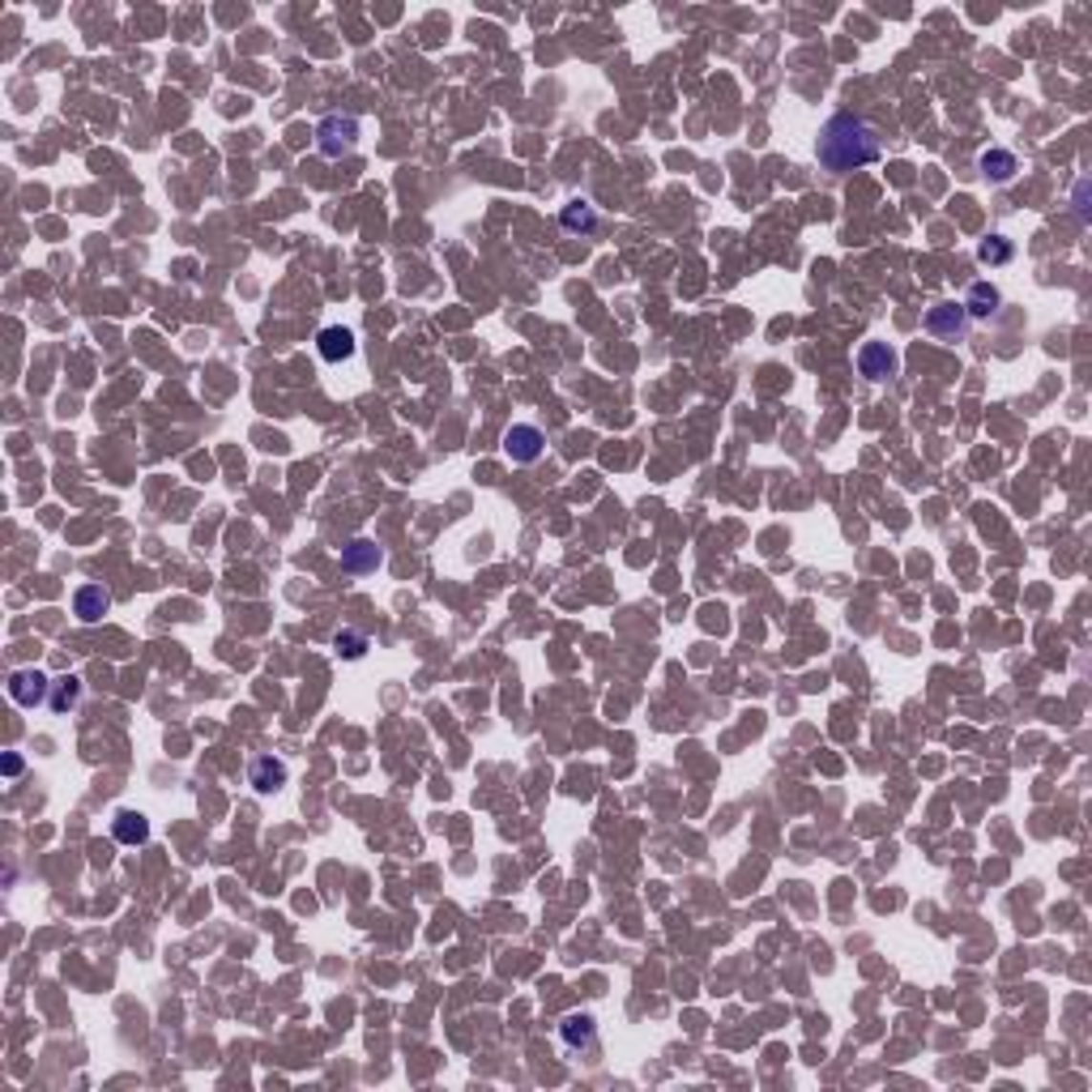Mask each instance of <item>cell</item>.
<instances>
[{
	"label": "cell",
	"mask_w": 1092,
	"mask_h": 1092,
	"mask_svg": "<svg viewBox=\"0 0 1092 1092\" xmlns=\"http://www.w3.org/2000/svg\"><path fill=\"white\" fill-rule=\"evenodd\" d=\"M820 162L832 171V176H846V171L870 167L879 159V133L870 128L862 116L853 112H837L820 133Z\"/></svg>",
	"instance_id": "cell-1"
},
{
	"label": "cell",
	"mask_w": 1092,
	"mask_h": 1092,
	"mask_svg": "<svg viewBox=\"0 0 1092 1092\" xmlns=\"http://www.w3.org/2000/svg\"><path fill=\"white\" fill-rule=\"evenodd\" d=\"M354 141H359V124L351 120V116H325L316 128V145L325 159H342V154L354 150Z\"/></svg>",
	"instance_id": "cell-2"
},
{
	"label": "cell",
	"mask_w": 1092,
	"mask_h": 1092,
	"mask_svg": "<svg viewBox=\"0 0 1092 1092\" xmlns=\"http://www.w3.org/2000/svg\"><path fill=\"white\" fill-rule=\"evenodd\" d=\"M543 448H546V439H543V431L538 427H529V423H517V427H508L503 431V453L512 457L517 465H529V461H538L543 457Z\"/></svg>",
	"instance_id": "cell-3"
},
{
	"label": "cell",
	"mask_w": 1092,
	"mask_h": 1092,
	"mask_svg": "<svg viewBox=\"0 0 1092 1092\" xmlns=\"http://www.w3.org/2000/svg\"><path fill=\"white\" fill-rule=\"evenodd\" d=\"M896 367H901V359H896V351L888 342H867L858 351V372L867 375V380H892Z\"/></svg>",
	"instance_id": "cell-4"
},
{
	"label": "cell",
	"mask_w": 1092,
	"mask_h": 1092,
	"mask_svg": "<svg viewBox=\"0 0 1092 1092\" xmlns=\"http://www.w3.org/2000/svg\"><path fill=\"white\" fill-rule=\"evenodd\" d=\"M926 329H931L934 337H943V342H960L969 329V311L965 304H939L926 311Z\"/></svg>",
	"instance_id": "cell-5"
},
{
	"label": "cell",
	"mask_w": 1092,
	"mask_h": 1092,
	"mask_svg": "<svg viewBox=\"0 0 1092 1092\" xmlns=\"http://www.w3.org/2000/svg\"><path fill=\"white\" fill-rule=\"evenodd\" d=\"M9 696H13V704H22V709H34V704L48 700V678H43L39 670H13V674H9Z\"/></svg>",
	"instance_id": "cell-6"
},
{
	"label": "cell",
	"mask_w": 1092,
	"mask_h": 1092,
	"mask_svg": "<svg viewBox=\"0 0 1092 1092\" xmlns=\"http://www.w3.org/2000/svg\"><path fill=\"white\" fill-rule=\"evenodd\" d=\"M316 351H320V359H325V363H346L354 354V333H351V329H342V325H325L316 333Z\"/></svg>",
	"instance_id": "cell-7"
},
{
	"label": "cell",
	"mask_w": 1092,
	"mask_h": 1092,
	"mask_svg": "<svg viewBox=\"0 0 1092 1092\" xmlns=\"http://www.w3.org/2000/svg\"><path fill=\"white\" fill-rule=\"evenodd\" d=\"M559 1037H564L567 1050H593L598 1024H593L589 1012H572V1016H564V1024H559Z\"/></svg>",
	"instance_id": "cell-8"
},
{
	"label": "cell",
	"mask_w": 1092,
	"mask_h": 1092,
	"mask_svg": "<svg viewBox=\"0 0 1092 1092\" xmlns=\"http://www.w3.org/2000/svg\"><path fill=\"white\" fill-rule=\"evenodd\" d=\"M977 167H981V176H986V180L1007 183V180H1016V171H1020V159H1016L1012 150H1003V145H990V150H981Z\"/></svg>",
	"instance_id": "cell-9"
},
{
	"label": "cell",
	"mask_w": 1092,
	"mask_h": 1092,
	"mask_svg": "<svg viewBox=\"0 0 1092 1092\" xmlns=\"http://www.w3.org/2000/svg\"><path fill=\"white\" fill-rule=\"evenodd\" d=\"M247 782H252L256 794H278L282 785H287V764L273 756H261L252 764V773H247Z\"/></svg>",
	"instance_id": "cell-10"
},
{
	"label": "cell",
	"mask_w": 1092,
	"mask_h": 1092,
	"mask_svg": "<svg viewBox=\"0 0 1092 1092\" xmlns=\"http://www.w3.org/2000/svg\"><path fill=\"white\" fill-rule=\"evenodd\" d=\"M73 610H77L81 623H98L107 610H112V598H107L103 585H81L77 598H73Z\"/></svg>",
	"instance_id": "cell-11"
},
{
	"label": "cell",
	"mask_w": 1092,
	"mask_h": 1092,
	"mask_svg": "<svg viewBox=\"0 0 1092 1092\" xmlns=\"http://www.w3.org/2000/svg\"><path fill=\"white\" fill-rule=\"evenodd\" d=\"M112 837L120 841V846H145L150 841V820L137 811H120L112 820Z\"/></svg>",
	"instance_id": "cell-12"
},
{
	"label": "cell",
	"mask_w": 1092,
	"mask_h": 1092,
	"mask_svg": "<svg viewBox=\"0 0 1092 1092\" xmlns=\"http://www.w3.org/2000/svg\"><path fill=\"white\" fill-rule=\"evenodd\" d=\"M998 304H1003L998 287H990V282H973V290L965 299V311H969V320H986V316H995V311H998Z\"/></svg>",
	"instance_id": "cell-13"
},
{
	"label": "cell",
	"mask_w": 1092,
	"mask_h": 1092,
	"mask_svg": "<svg viewBox=\"0 0 1092 1092\" xmlns=\"http://www.w3.org/2000/svg\"><path fill=\"white\" fill-rule=\"evenodd\" d=\"M559 223H564V231H572V235H593L598 231V209H593L589 201H572V205H564Z\"/></svg>",
	"instance_id": "cell-14"
},
{
	"label": "cell",
	"mask_w": 1092,
	"mask_h": 1092,
	"mask_svg": "<svg viewBox=\"0 0 1092 1092\" xmlns=\"http://www.w3.org/2000/svg\"><path fill=\"white\" fill-rule=\"evenodd\" d=\"M342 567H346V572H354V576H359V572H375V567H380V550L359 538V543H351V546L342 550Z\"/></svg>",
	"instance_id": "cell-15"
},
{
	"label": "cell",
	"mask_w": 1092,
	"mask_h": 1092,
	"mask_svg": "<svg viewBox=\"0 0 1092 1092\" xmlns=\"http://www.w3.org/2000/svg\"><path fill=\"white\" fill-rule=\"evenodd\" d=\"M1012 256H1016V247H1012V240H1003V235H990V240L977 247V261H981V265H1007Z\"/></svg>",
	"instance_id": "cell-16"
},
{
	"label": "cell",
	"mask_w": 1092,
	"mask_h": 1092,
	"mask_svg": "<svg viewBox=\"0 0 1092 1092\" xmlns=\"http://www.w3.org/2000/svg\"><path fill=\"white\" fill-rule=\"evenodd\" d=\"M333 649H337V653L346 657V662H359V657L367 653V636H363V632H351V628H342V632H337V636H333Z\"/></svg>",
	"instance_id": "cell-17"
},
{
	"label": "cell",
	"mask_w": 1092,
	"mask_h": 1092,
	"mask_svg": "<svg viewBox=\"0 0 1092 1092\" xmlns=\"http://www.w3.org/2000/svg\"><path fill=\"white\" fill-rule=\"evenodd\" d=\"M77 696H81V678H73V674L60 678V692L52 696V709H56V713L73 709V704H77Z\"/></svg>",
	"instance_id": "cell-18"
},
{
	"label": "cell",
	"mask_w": 1092,
	"mask_h": 1092,
	"mask_svg": "<svg viewBox=\"0 0 1092 1092\" xmlns=\"http://www.w3.org/2000/svg\"><path fill=\"white\" fill-rule=\"evenodd\" d=\"M22 773V756H5V777H17Z\"/></svg>",
	"instance_id": "cell-19"
}]
</instances>
